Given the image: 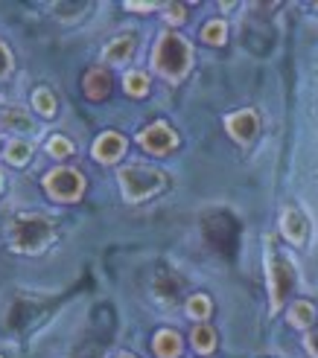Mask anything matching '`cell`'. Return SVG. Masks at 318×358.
I'll return each mask as SVG.
<instances>
[{
    "instance_id": "6da1fadb",
    "label": "cell",
    "mask_w": 318,
    "mask_h": 358,
    "mask_svg": "<svg viewBox=\"0 0 318 358\" xmlns=\"http://www.w3.org/2000/svg\"><path fill=\"white\" fill-rule=\"evenodd\" d=\"M152 64L164 79L179 82L187 76V70L193 64V47L179 32H164L152 50Z\"/></svg>"
},
{
    "instance_id": "7a4b0ae2",
    "label": "cell",
    "mask_w": 318,
    "mask_h": 358,
    "mask_svg": "<svg viewBox=\"0 0 318 358\" xmlns=\"http://www.w3.org/2000/svg\"><path fill=\"white\" fill-rule=\"evenodd\" d=\"M53 222L39 216V213H21L9 224V245L18 254H41L53 242Z\"/></svg>"
},
{
    "instance_id": "3957f363",
    "label": "cell",
    "mask_w": 318,
    "mask_h": 358,
    "mask_svg": "<svg viewBox=\"0 0 318 358\" xmlns=\"http://www.w3.org/2000/svg\"><path fill=\"white\" fill-rule=\"evenodd\" d=\"M117 181L123 189V199L137 204V201H146L152 195H158L167 187V175L161 169H152L144 164H132V166H123L117 172Z\"/></svg>"
},
{
    "instance_id": "277c9868",
    "label": "cell",
    "mask_w": 318,
    "mask_h": 358,
    "mask_svg": "<svg viewBox=\"0 0 318 358\" xmlns=\"http://www.w3.org/2000/svg\"><path fill=\"white\" fill-rule=\"evenodd\" d=\"M266 274H269V294H272V312L284 306V300L292 289V265L286 259H280L272 248V239H266Z\"/></svg>"
},
{
    "instance_id": "5b68a950",
    "label": "cell",
    "mask_w": 318,
    "mask_h": 358,
    "mask_svg": "<svg viewBox=\"0 0 318 358\" xmlns=\"http://www.w3.org/2000/svg\"><path fill=\"white\" fill-rule=\"evenodd\" d=\"M44 189L53 201H79L85 192V178L70 166H56L44 175Z\"/></svg>"
},
{
    "instance_id": "8992f818",
    "label": "cell",
    "mask_w": 318,
    "mask_h": 358,
    "mask_svg": "<svg viewBox=\"0 0 318 358\" xmlns=\"http://www.w3.org/2000/svg\"><path fill=\"white\" fill-rule=\"evenodd\" d=\"M137 143L144 146L149 155H167V152H172L175 146H179V134H175L167 122H152V125H146L144 131L137 134Z\"/></svg>"
},
{
    "instance_id": "52a82bcc",
    "label": "cell",
    "mask_w": 318,
    "mask_h": 358,
    "mask_svg": "<svg viewBox=\"0 0 318 358\" xmlns=\"http://www.w3.org/2000/svg\"><path fill=\"white\" fill-rule=\"evenodd\" d=\"M225 129L237 143H251L257 137V131H260V117L251 108L234 111L231 117H225Z\"/></svg>"
},
{
    "instance_id": "ba28073f",
    "label": "cell",
    "mask_w": 318,
    "mask_h": 358,
    "mask_svg": "<svg viewBox=\"0 0 318 358\" xmlns=\"http://www.w3.org/2000/svg\"><path fill=\"white\" fill-rule=\"evenodd\" d=\"M123 155H126V137L117 134V131H105L97 137L94 143V157L99 160V164H114V160H120Z\"/></svg>"
},
{
    "instance_id": "9c48e42d",
    "label": "cell",
    "mask_w": 318,
    "mask_h": 358,
    "mask_svg": "<svg viewBox=\"0 0 318 358\" xmlns=\"http://www.w3.org/2000/svg\"><path fill=\"white\" fill-rule=\"evenodd\" d=\"M132 52H134V35L132 32H123V35H117L114 41L105 44L102 62H109V64H126L132 59Z\"/></svg>"
},
{
    "instance_id": "30bf717a",
    "label": "cell",
    "mask_w": 318,
    "mask_h": 358,
    "mask_svg": "<svg viewBox=\"0 0 318 358\" xmlns=\"http://www.w3.org/2000/svg\"><path fill=\"white\" fill-rule=\"evenodd\" d=\"M280 230H284V236L292 245H304L307 242V222L295 207H286L284 213H280Z\"/></svg>"
},
{
    "instance_id": "8fae6325",
    "label": "cell",
    "mask_w": 318,
    "mask_h": 358,
    "mask_svg": "<svg viewBox=\"0 0 318 358\" xmlns=\"http://www.w3.org/2000/svg\"><path fill=\"white\" fill-rule=\"evenodd\" d=\"M181 335L175 332V329H161V332H155L152 338V350L158 358H179L181 355Z\"/></svg>"
},
{
    "instance_id": "7c38bea8",
    "label": "cell",
    "mask_w": 318,
    "mask_h": 358,
    "mask_svg": "<svg viewBox=\"0 0 318 358\" xmlns=\"http://www.w3.org/2000/svg\"><path fill=\"white\" fill-rule=\"evenodd\" d=\"M109 87H111L109 70H102V67L88 70V76H85V96H88V99H102V96H109Z\"/></svg>"
},
{
    "instance_id": "4fadbf2b",
    "label": "cell",
    "mask_w": 318,
    "mask_h": 358,
    "mask_svg": "<svg viewBox=\"0 0 318 358\" xmlns=\"http://www.w3.org/2000/svg\"><path fill=\"white\" fill-rule=\"evenodd\" d=\"M289 324L295 329H312L315 327V306L310 300H295L292 306H289Z\"/></svg>"
},
{
    "instance_id": "5bb4252c",
    "label": "cell",
    "mask_w": 318,
    "mask_h": 358,
    "mask_svg": "<svg viewBox=\"0 0 318 358\" xmlns=\"http://www.w3.org/2000/svg\"><path fill=\"white\" fill-rule=\"evenodd\" d=\"M0 125H4L6 131H15V134H29L35 125H32V120L27 117V111H21V108H6L4 114H0Z\"/></svg>"
},
{
    "instance_id": "9a60e30c",
    "label": "cell",
    "mask_w": 318,
    "mask_h": 358,
    "mask_svg": "<svg viewBox=\"0 0 318 358\" xmlns=\"http://www.w3.org/2000/svg\"><path fill=\"white\" fill-rule=\"evenodd\" d=\"M190 344H193V350L202 352V355L214 352L216 350V332L210 329L207 324H196V327H193V332H190Z\"/></svg>"
},
{
    "instance_id": "2e32d148",
    "label": "cell",
    "mask_w": 318,
    "mask_h": 358,
    "mask_svg": "<svg viewBox=\"0 0 318 358\" xmlns=\"http://www.w3.org/2000/svg\"><path fill=\"white\" fill-rule=\"evenodd\" d=\"M4 157H6V164H12V166H24V164H29V157H32V143H29V140H21V137H15L9 146H6Z\"/></svg>"
},
{
    "instance_id": "e0dca14e",
    "label": "cell",
    "mask_w": 318,
    "mask_h": 358,
    "mask_svg": "<svg viewBox=\"0 0 318 358\" xmlns=\"http://www.w3.org/2000/svg\"><path fill=\"white\" fill-rule=\"evenodd\" d=\"M32 108L39 111L44 120L56 117L59 105H56V96H53V91H50V87H35V94H32Z\"/></svg>"
},
{
    "instance_id": "ac0fdd59",
    "label": "cell",
    "mask_w": 318,
    "mask_h": 358,
    "mask_svg": "<svg viewBox=\"0 0 318 358\" xmlns=\"http://www.w3.org/2000/svg\"><path fill=\"white\" fill-rule=\"evenodd\" d=\"M123 87H126L129 96H146L149 94V76L144 70H129V73L123 76Z\"/></svg>"
},
{
    "instance_id": "d6986e66",
    "label": "cell",
    "mask_w": 318,
    "mask_h": 358,
    "mask_svg": "<svg viewBox=\"0 0 318 358\" xmlns=\"http://www.w3.org/2000/svg\"><path fill=\"white\" fill-rule=\"evenodd\" d=\"M225 38H228V24L222 21V17H214V21H207L202 27V41L219 47V44H225Z\"/></svg>"
},
{
    "instance_id": "ffe728a7",
    "label": "cell",
    "mask_w": 318,
    "mask_h": 358,
    "mask_svg": "<svg viewBox=\"0 0 318 358\" xmlns=\"http://www.w3.org/2000/svg\"><path fill=\"white\" fill-rule=\"evenodd\" d=\"M210 300H207V294H193L190 300H187V315L193 317V320H207L210 317Z\"/></svg>"
},
{
    "instance_id": "44dd1931",
    "label": "cell",
    "mask_w": 318,
    "mask_h": 358,
    "mask_svg": "<svg viewBox=\"0 0 318 358\" xmlns=\"http://www.w3.org/2000/svg\"><path fill=\"white\" fill-rule=\"evenodd\" d=\"M47 152L53 157H70V155H74V143H70L67 137H62V134H56V137H50Z\"/></svg>"
},
{
    "instance_id": "7402d4cb",
    "label": "cell",
    "mask_w": 318,
    "mask_h": 358,
    "mask_svg": "<svg viewBox=\"0 0 318 358\" xmlns=\"http://www.w3.org/2000/svg\"><path fill=\"white\" fill-rule=\"evenodd\" d=\"M161 9H164L167 21H170L172 27H175V24H184V21H187V9H184L181 3H164Z\"/></svg>"
},
{
    "instance_id": "603a6c76",
    "label": "cell",
    "mask_w": 318,
    "mask_h": 358,
    "mask_svg": "<svg viewBox=\"0 0 318 358\" xmlns=\"http://www.w3.org/2000/svg\"><path fill=\"white\" fill-rule=\"evenodd\" d=\"M12 70V56H9V50H6V44L0 41V79H4L6 73Z\"/></svg>"
},
{
    "instance_id": "cb8c5ba5",
    "label": "cell",
    "mask_w": 318,
    "mask_h": 358,
    "mask_svg": "<svg viewBox=\"0 0 318 358\" xmlns=\"http://www.w3.org/2000/svg\"><path fill=\"white\" fill-rule=\"evenodd\" d=\"M307 352L312 355V358H318V327H312L310 332H307Z\"/></svg>"
},
{
    "instance_id": "d4e9b609",
    "label": "cell",
    "mask_w": 318,
    "mask_h": 358,
    "mask_svg": "<svg viewBox=\"0 0 318 358\" xmlns=\"http://www.w3.org/2000/svg\"><path fill=\"white\" fill-rule=\"evenodd\" d=\"M158 3H149V0H144V3H134V0H129L126 3V9L129 12H149V9H155Z\"/></svg>"
},
{
    "instance_id": "484cf974",
    "label": "cell",
    "mask_w": 318,
    "mask_h": 358,
    "mask_svg": "<svg viewBox=\"0 0 318 358\" xmlns=\"http://www.w3.org/2000/svg\"><path fill=\"white\" fill-rule=\"evenodd\" d=\"M117 358H137V355H132V352H117Z\"/></svg>"
},
{
    "instance_id": "4316f807",
    "label": "cell",
    "mask_w": 318,
    "mask_h": 358,
    "mask_svg": "<svg viewBox=\"0 0 318 358\" xmlns=\"http://www.w3.org/2000/svg\"><path fill=\"white\" fill-rule=\"evenodd\" d=\"M0 189H4V175H0Z\"/></svg>"
}]
</instances>
